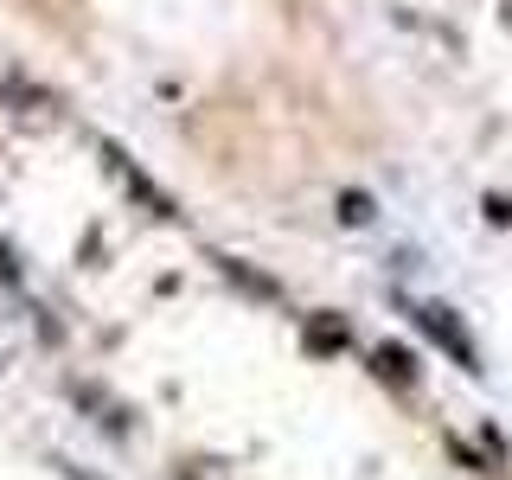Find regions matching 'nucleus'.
<instances>
[{"label": "nucleus", "mask_w": 512, "mask_h": 480, "mask_svg": "<svg viewBox=\"0 0 512 480\" xmlns=\"http://www.w3.org/2000/svg\"><path fill=\"white\" fill-rule=\"evenodd\" d=\"M340 224H352V231L378 224V199L372 192H340Z\"/></svg>", "instance_id": "4"}, {"label": "nucleus", "mask_w": 512, "mask_h": 480, "mask_svg": "<svg viewBox=\"0 0 512 480\" xmlns=\"http://www.w3.org/2000/svg\"><path fill=\"white\" fill-rule=\"evenodd\" d=\"M77 480H90V474H77Z\"/></svg>", "instance_id": "9"}, {"label": "nucleus", "mask_w": 512, "mask_h": 480, "mask_svg": "<svg viewBox=\"0 0 512 480\" xmlns=\"http://www.w3.org/2000/svg\"><path fill=\"white\" fill-rule=\"evenodd\" d=\"M0 282H20V263H13V250L0 244Z\"/></svg>", "instance_id": "7"}, {"label": "nucleus", "mask_w": 512, "mask_h": 480, "mask_svg": "<svg viewBox=\"0 0 512 480\" xmlns=\"http://www.w3.org/2000/svg\"><path fill=\"white\" fill-rule=\"evenodd\" d=\"M308 340L320 352H333V346H346V327H340V320H308Z\"/></svg>", "instance_id": "5"}, {"label": "nucleus", "mask_w": 512, "mask_h": 480, "mask_svg": "<svg viewBox=\"0 0 512 480\" xmlns=\"http://www.w3.org/2000/svg\"><path fill=\"white\" fill-rule=\"evenodd\" d=\"M372 359H378V372L391 378V384H416V352H404V346H378Z\"/></svg>", "instance_id": "3"}, {"label": "nucleus", "mask_w": 512, "mask_h": 480, "mask_svg": "<svg viewBox=\"0 0 512 480\" xmlns=\"http://www.w3.org/2000/svg\"><path fill=\"white\" fill-rule=\"evenodd\" d=\"M506 26H512V0H506Z\"/></svg>", "instance_id": "8"}, {"label": "nucleus", "mask_w": 512, "mask_h": 480, "mask_svg": "<svg viewBox=\"0 0 512 480\" xmlns=\"http://www.w3.org/2000/svg\"><path fill=\"white\" fill-rule=\"evenodd\" d=\"M103 160H109V173H116V180H122L128 192H135L141 205H148V212H160V218H173V199H167V192H160V186L148 180V173H141L135 160H128V154L116 148V141H103Z\"/></svg>", "instance_id": "2"}, {"label": "nucleus", "mask_w": 512, "mask_h": 480, "mask_svg": "<svg viewBox=\"0 0 512 480\" xmlns=\"http://www.w3.org/2000/svg\"><path fill=\"white\" fill-rule=\"evenodd\" d=\"M416 314V327L436 340L455 365H468V372H480V352H474V340H468V327L455 320V308H442V301H423V308H410Z\"/></svg>", "instance_id": "1"}, {"label": "nucleus", "mask_w": 512, "mask_h": 480, "mask_svg": "<svg viewBox=\"0 0 512 480\" xmlns=\"http://www.w3.org/2000/svg\"><path fill=\"white\" fill-rule=\"evenodd\" d=\"M487 218H493V224H512V205L500 199V192H493V199H487Z\"/></svg>", "instance_id": "6"}]
</instances>
